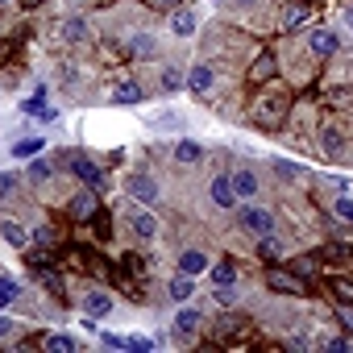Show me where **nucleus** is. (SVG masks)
<instances>
[{
	"instance_id": "f257e3e1",
	"label": "nucleus",
	"mask_w": 353,
	"mask_h": 353,
	"mask_svg": "<svg viewBox=\"0 0 353 353\" xmlns=\"http://www.w3.org/2000/svg\"><path fill=\"white\" fill-rule=\"evenodd\" d=\"M241 229H245L250 237H270L279 225H274V212H266V208H258V204H245V208H241Z\"/></svg>"
},
{
	"instance_id": "f03ea898",
	"label": "nucleus",
	"mask_w": 353,
	"mask_h": 353,
	"mask_svg": "<svg viewBox=\"0 0 353 353\" xmlns=\"http://www.w3.org/2000/svg\"><path fill=\"white\" fill-rule=\"evenodd\" d=\"M283 117H287V96H262V100L254 104V121L266 125V129L283 125Z\"/></svg>"
},
{
	"instance_id": "7ed1b4c3",
	"label": "nucleus",
	"mask_w": 353,
	"mask_h": 353,
	"mask_svg": "<svg viewBox=\"0 0 353 353\" xmlns=\"http://www.w3.org/2000/svg\"><path fill=\"white\" fill-rule=\"evenodd\" d=\"M208 196H212V204L225 208V212H233V208L241 204V196H237V188H233V174H216L212 188H208Z\"/></svg>"
},
{
	"instance_id": "20e7f679",
	"label": "nucleus",
	"mask_w": 353,
	"mask_h": 353,
	"mask_svg": "<svg viewBox=\"0 0 353 353\" xmlns=\"http://www.w3.org/2000/svg\"><path fill=\"white\" fill-rule=\"evenodd\" d=\"M266 287H270V291H279V295H303V291H307L299 274H287V270H279V266H270V270H266Z\"/></svg>"
},
{
	"instance_id": "39448f33",
	"label": "nucleus",
	"mask_w": 353,
	"mask_h": 353,
	"mask_svg": "<svg viewBox=\"0 0 353 353\" xmlns=\"http://www.w3.org/2000/svg\"><path fill=\"white\" fill-rule=\"evenodd\" d=\"M125 192H129L137 204H158V183L150 179V174H129V179H125Z\"/></svg>"
},
{
	"instance_id": "423d86ee",
	"label": "nucleus",
	"mask_w": 353,
	"mask_h": 353,
	"mask_svg": "<svg viewBox=\"0 0 353 353\" xmlns=\"http://www.w3.org/2000/svg\"><path fill=\"white\" fill-rule=\"evenodd\" d=\"M125 221H129V229H133L141 241H154V237H158V221H154L145 208H129V212H125Z\"/></svg>"
},
{
	"instance_id": "0eeeda50",
	"label": "nucleus",
	"mask_w": 353,
	"mask_h": 353,
	"mask_svg": "<svg viewBox=\"0 0 353 353\" xmlns=\"http://www.w3.org/2000/svg\"><path fill=\"white\" fill-rule=\"evenodd\" d=\"M200 320H204V312H200V307H179V312H174V336H179V341L196 336Z\"/></svg>"
},
{
	"instance_id": "6e6552de",
	"label": "nucleus",
	"mask_w": 353,
	"mask_h": 353,
	"mask_svg": "<svg viewBox=\"0 0 353 353\" xmlns=\"http://www.w3.org/2000/svg\"><path fill=\"white\" fill-rule=\"evenodd\" d=\"M307 50L320 54V59H328V54L341 50V38H336L332 30H312V34H307Z\"/></svg>"
},
{
	"instance_id": "1a4fd4ad",
	"label": "nucleus",
	"mask_w": 353,
	"mask_h": 353,
	"mask_svg": "<svg viewBox=\"0 0 353 353\" xmlns=\"http://www.w3.org/2000/svg\"><path fill=\"white\" fill-rule=\"evenodd\" d=\"M233 188H237V196H241V200H254V196H258V188H262V183H258V170L237 166V170H233Z\"/></svg>"
},
{
	"instance_id": "9d476101",
	"label": "nucleus",
	"mask_w": 353,
	"mask_h": 353,
	"mask_svg": "<svg viewBox=\"0 0 353 353\" xmlns=\"http://www.w3.org/2000/svg\"><path fill=\"white\" fill-rule=\"evenodd\" d=\"M83 312H88V320H104L112 312V295L108 291H88L83 295Z\"/></svg>"
},
{
	"instance_id": "9b49d317",
	"label": "nucleus",
	"mask_w": 353,
	"mask_h": 353,
	"mask_svg": "<svg viewBox=\"0 0 353 353\" xmlns=\"http://www.w3.org/2000/svg\"><path fill=\"white\" fill-rule=\"evenodd\" d=\"M212 83H216V75H212V67H204V63H196V67L188 71V88H192L196 96H208V92H212Z\"/></svg>"
},
{
	"instance_id": "f8f14e48",
	"label": "nucleus",
	"mask_w": 353,
	"mask_h": 353,
	"mask_svg": "<svg viewBox=\"0 0 353 353\" xmlns=\"http://www.w3.org/2000/svg\"><path fill=\"white\" fill-rule=\"evenodd\" d=\"M196 26H200L196 9H174V17H170V30H174V38H192V34H196Z\"/></svg>"
},
{
	"instance_id": "ddd939ff",
	"label": "nucleus",
	"mask_w": 353,
	"mask_h": 353,
	"mask_svg": "<svg viewBox=\"0 0 353 353\" xmlns=\"http://www.w3.org/2000/svg\"><path fill=\"white\" fill-rule=\"evenodd\" d=\"M67 166L79 174V179H83L88 188H96V183H100V166H96L92 158H83V154H71V162H67Z\"/></svg>"
},
{
	"instance_id": "4468645a",
	"label": "nucleus",
	"mask_w": 353,
	"mask_h": 353,
	"mask_svg": "<svg viewBox=\"0 0 353 353\" xmlns=\"http://www.w3.org/2000/svg\"><path fill=\"white\" fill-rule=\"evenodd\" d=\"M208 270V254L204 250H183L179 254V274H204Z\"/></svg>"
},
{
	"instance_id": "2eb2a0df",
	"label": "nucleus",
	"mask_w": 353,
	"mask_h": 353,
	"mask_svg": "<svg viewBox=\"0 0 353 353\" xmlns=\"http://www.w3.org/2000/svg\"><path fill=\"white\" fill-rule=\"evenodd\" d=\"M274 71H279L274 54H258L254 67H250V79H254V83H266V79H274Z\"/></svg>"
},
{
	"instance_id": "dca6fc26",
	"label": "nucleus",
	"mask_w": 353,
	"mask_h": 353,
	"mask_svg": "<svg viewBox=\"0 0 353 353\" xmlns=\"http://www.w3.org/2000/svg\"><path fill=\"white\" fill-rule=\"evenodd\" d=\"M0 233H5V241H9V245H17V250H26V245L34 241V237H30V229H21L17 221H0Z\"/></svg>"
},
{
	"instance_id": "f3484780",
	"label": "nucleus",
	"mask_w": 353,
	"mask_h": 353,
	"mask_svg": "<svg viewBox=\"0 0 353 353\" xmlns=\"http://www.w3.org/2000/svg\"><path fill=\"white\" fill-rule=\"evenodd\" d=\"M196 295V274H179L170 283V299H179V303H188Z\"/></svg>"
},
{
	"instance_id": "a211bd4d",
	"label": "nucleus",
	"mask_w": 353,
	"mask_h": 353,
	"mask_svg": "<svg viewBox=\"0 0 353 353\" xmlns=\"http://www.w3.org/2000/svg\"><path fill=\"white\" fill-rule=\"evenodd\" d=\"M174 158H179V162H192V166H196V162L204 158V145H200V141H192V137H183L179 145H174Z\"/></svg>"
},
{
	"instance_id": "6ab92c4d",
	"label": "nucleus",
	"mask_w": 353,
	"mask_h": 353,
	"mask_svg": "<svg viewBox=\"0 0 353 353\" xmlns=\"http://www.w3.org/2000/svg\"><path fill=\"white\" fill-rule=\"evenodd\" d=\"M158 83H162V92H179V88L188 83V71H179V67H162Z\"/></svg>"
},
{
	"instance_id": "aec40b11",
	"label": "nucleus",
	"mask_w": 353,
	"mask_h": 353,
	"mask_svg": "<svg viewBox=\"0 0 353 353\" xmlns=\"http://www.w3.org/2000/svg\"><path fill=\"white\" fill-rule=\"evenodd\" d=\"M320 145H324V154H341V129L332 121L320 125Z\"/></svg>"
},
{
	"instance_id": "412c9836",
	"label": "nucleus",
	"mask_w": 353,
	"mask_h": 353,
	"mask_svg": "<svg viewBox=\"0 0 353 353\" xmlns=\"http://www.w3.org/2000/svg\"><path fill=\"white\" fill-rule=\"evenodd\" d=\"M17 295H21L17 279H13V274H0V307H9V303H17Z\"/></svg>"
},
{
	"instance_id": "4be33fe9",
	"label": "nucleus",
	"mask_w": 353,
	"mask_h": 353,
	"mask_svg": "<svg viewBox=\"0 0 353 353\" xmlns=\"http://www.w3.org/2000/svg\"><path fill=\"white\" fill-rule=\"evenodd\" d=\"M137 100H141V88H137L133 79H125V83L112 92V104H137Z\"/></svg>"
},
{
	"instance_id": "5701e85b",
	"label": "nucleus",
	"mask_w": 353,
	"mask_h": 353,
	"mask_svg": "<svg viewBox=\"0 0 353 353\" xmlns=\"http://www.w3.org/2000/svg\"><path fill=\"white\" fill-rule=\"evenodd\" d=\"M42 145H46L42 137H21V141H13V158H38Z\"/></svg>"
},
{
	"instance_id": "b1692460",
	"label": "nucleus",
	"mask_w": 353,
	"mask_h": 353,
	"mask_svg": "<svg viewBox=\"0 0 353 353\" xmlns=\"http://www.w3.org/2000/svg\"><path fill=\"white\" fill-rule=\"evenodd\" d=\"M92 208H96V196H92V188H88V192H79V196L71 200V216H75V221H83Z\"/></svg>"
},
{
	"instance_id": "393cba45",
	"label": "nucleus",
	"mask_w": 353,
	"mask_h": 353,
	"mask_svg": "<svg viewBox=\"0 0 353 353\" xmlns=\"http://www.w3.org/2000/svg\"><path fill=\"white\" fill-rule=\"evenodd\" d=\"M258 254H262L266 262H279V258H283V245L274 241V233H270V237H258Z\"/></svg>"
},
{
	"instance_id": "a878e982",
	"label": "nucleus",
	"mask_w": 353,
	"mask_h": 353,
	"mask_svg": "<svg viewBox=\"0 0 353 353\" xmlns=\"http://www.w3.org/2000/svg\"><path fill=\"white\" fill-rule=\"evenodd\" d=\"M212 283H216V287H229V283H237V266H233V262H221V266H212Z\"/></svg>"
},
{
	"instance_id": "bb28decb",
	"label": "nucleus",
	"mask_w": 353,
	"mask_h": 353,
	"mask_svg": "<svg viewBox=\"0 0 353 353\" xmlns=\"http://www.w3.org/2000/svg\"><path fill=\"white\" fill-rule=\"evenodd\" d=\"M287 30H295V26H303L307 21V5H303V0H295V5H287Z\"/></svg>"
},
{
	"instance_id": "cd10ccee",
	"label": "nucleus",
	"mask_w": 353,
	"mask_h": 353,
	"mask_svg": "<svg viewBox=\"0 0 353 353\" xmlns=\"http://www.w3.org/2000/svg\"><path fill=\"white\" fill-rule=\"evenodd\" d=\"M42 345H46V349H50V353H71V349H75V341H71V336H67V332H54V336H46V341H42Z\"/></svg>"
},
{
	"instance_id": "c85d7f7f",
	"label": "nucleus",
	"mask_w": 353,
	"mask_h": 353,
	"mask_svg": "<svg viewBox=\"0 0 353 353\" xmlns=\"http://www.w3.org/2000/svg\"><path fill=\"white\" fill-rule=\"evenodd\" d=\"M332 216H336L341 225H353V200H349V196H341V200H332Z\"/></svg>"
},
{
	"instance_id": "c756f323",
	"label": "nucleus",
	"mask_w": 353,
	"mask_h": 353,
	"mask_svg": "<svg viewBox=\"0 0 353 353\" xmlns=\"http://www.w3.org/2000/svg\"><path fill=\"white\" fill-rule=\"evenodd\" d=\"M26 174H30V183H46L50 179V162H30Z\"/></svg>"
},
{
	"instance_id": "7c9ffc66",
	"label": "nucleus",
	"mask_w": 353,
	"mask_h": 353,
	"mask_svg": "<svg viewBox=\"0 0 353 353\" xmlns=\"http://www.w3.org/2000/svg\"><path fill=\"white\" fill-rule=\"evenodd\" d=\"M129 50H137V59H145V54L154 50V42H150V38H133V42H129Z\"/></svg>"
},
{
	"instance_id": "2f4dec72",
	"label": "nucleus",
	"mask_w": 353,
	"mask_h": 353,
	"mask_svg": "<svg viewBox=\"0 0 353 353\" xmlns=\"http://www.w3.org/2000/svg\"><path fill=\"white\" fill-rule=\"evenodd\" d=\"M324 349H332V353H345V349H349V341H345V336H328V341H324Z\"/></svg>"
},
{
	"instance_id": "473e14b6",
	"label": "nucleus",
	"mask_w": 353,
	"mask_h": 353,
	"mask_svg": "<svg viewBox=\"0 0 353 353\" xmlns=\"http://www.w3.org/2000/svg\"><path fill=\"white\" fill-rule=\"evenodd\" d=\"M332 287H336V295H341L345 303H353V283H345V279H341V283H332Z\"/></svg>"
},
{
	"instance_id": "72a5a7b5",
	"label": "nucleus",
	"mask_w": 353,
	"mask_h": 353,
	"mask_svg": "<svg viewBox=\"0 0 353 353\" xmlns=\"http://www.w3.org/2000/svg\"><path fill=\"white\" fill-rule=\"evenodd\" d=\"M216 299H221V303H233V299H237V291H233V283H229V287H216Z\"/></svg>"
},
{
	"instance_id": "f704fd0d",
	"label": "nucleus",
	"mask_w": 353,
	"mask_h": 353,
	"mask_svg": "<svg viewBox=\"0 0 353 353\" xmlns=\"http://www.w3.org/2000/svg\"><path fill=\"white\" fill-rule=\"evenodd\" d=\"M336 316H341V324H345V328H349V332H353V307H349V303H345V307H336Z\"/></svg>"
},
{
	"instance_id": "c9c22d12",
	"label": "nucleus",
	"mask_w": 353,
	"mask_h": 353,
	"mask_svg": "<svg viewBox=\"0 0 353 353\" xmlns=\"http://www.w3.org/2000/svg\"><path fill=\"white\" fill-rule=\"evenodd\" d=\"M13 183H17V174H9V170H0V196H5V192H9Z\"/></svg>"
},
{
	"instance_id": "e433bc0d",
	"label": "nucleus",
	"mask_w": 353,
	"mask_h": 353,
	"mask_svg": "<svg viewBox=\"0 0 353 353\" xmlns=\"http://www.w3.org/2000/svg\"><path fill=\"white\" fill-rule=\"evenodd\" d=\"M274 170H279V174H283V179H295V174H299V166H287V162H279V166H274Z\"/></svg>"
},
{
	"instance_id": "4c0bfd02",
	"label": "nucleus",
	"mask_w": 353,
	"mask_h": 353,
	"mask_svg": "<svg viewBox=\"0 0 353 353\" xmlns=\"http://www.w3.org/2000/svg\"><path fill=\"white\" fill-rule=\"evenodd\" d=\"M67 38H71V42H79V38H83V26H79V21H71V26H67Z\"/></svg>"
},
{
	"instance_id": "58836bf2",
	"label": "nucleus",
	"mask_w": 353,
	"mask_h": 353,
	"mask_svg": "<svg viewBox=\"0 0 353 353\" xmlns=\"http://www.w3.org/2000/svg\"><path fill=\"white\" fill-rule=\"evenodd\" d=\"M9 332H13V320H9L5 312H0V336H9Z\"/></svg>"
},
{
	"instance_id": "ea45409f",
	"label": "nucleus",
	"mask_w": 353,
	"mask_h": 353,
	"mask_svg": "<svg viewBox=\"0 0 353 353\" xmlns=\"http://www.w3.org/2000/svg\"><path fill=\"white\" fill-rule=\"evenodd\" d=\"M258 0H233V9H254Z\"/></svg>"
},
{
	"instance_id": "a19ab883",
	"label": "nucleus",
	"mask_w": 353,
	"mask_h": 353,
	"mask_svg": "<svg viewBox=\"0 0 353 353\" xmlns=\"http://www.w3.org/2000/svg\"><path fill=\"white\" fill-rule=\"evenodd\" d=\"M154 5H166V9H170V5H179V0H154Z\"/></svg>"
},
{
	"instance_id": "79ce46f5",
	"label": "nucleus",
	"mask_w": 353,
	"mask_h": 353,
	"mask_svg": "<svg viewBox=\"0 0 353 353\" xmlns=\"http://www.w3.org/2000/svg\"><path fill=\"white\" fill-rule=\"evenodd\" d=\"M349 26H353V5H349Z\"/></svg>"
},
{
	"instance_id": "37998d69",
	"label": "nucleus",
	"mask_w": 353,
	"mask_h": 353,
	"mask_svg": "<svg viewBox=\"0 0 353 353\" xmlns=\"http://www.w3.org/2000/svg\"><path fill=\"white\" fill-rule=\"evenodd\" d=\"M0 5H5V0H0Z\"/></svg>"
}]
</instances>
